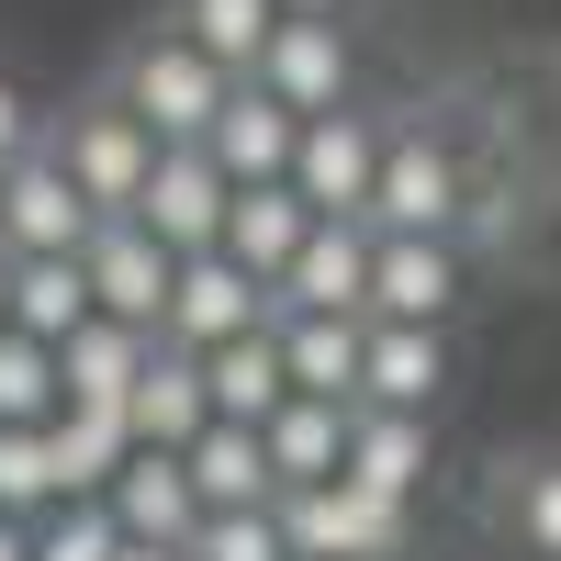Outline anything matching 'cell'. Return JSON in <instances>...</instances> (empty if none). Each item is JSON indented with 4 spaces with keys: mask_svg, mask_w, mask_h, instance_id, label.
I'll return each mask as SVG.
<instances>
[{
    "mask_svg": "<svg viewBox=\"0 0 561 561\" xmlns=\"http://www.w3.org/2000/svg\"><path fill=\"white\" fill-rule=\"evenodd\" d=\"M270 517H280V539H293V561H404L415 550V505L404 494H359L348 472L270 494Z\"/></svg>",
    "mask_w": 561,
    "mask_h": 561,
    "instance_id": "cell-1",
    "label": "cell"
},
{
    "mask_svg": "<svg viewBox=\"0 0 561 561\" xmlns=\"http://www.w3.org/2000/svg\"><path fill=\"white\" fill-rule=\"evenodd\" d=\"M225 90H237V79H225V68L203 57V45H192V34H147V45L124 57L113 102H124L135 124H147L158 147H203V135H214V113H225Z\"/></svg>",
    "mask_w": 561,
    "mask_h": 561,
    "instance_id": "cell-2",
    "label": "cell"
},
{
    "mask_svg": "<svg viewBox=\"0 0 561 561\" xmlns=\"http://www.w3.org/2000/svg\"><path fill=\"white\" fill-rule=\"evenodd\" d=\"M382 147H393V135L370 124L359 102L304 113V135H293V192H304V214L314 225H359L370 214V180H382Z\"/></svg>",
    "mask_w": 561,
    "mask_h": 561,
    "instance_id": "cell-3",
    "label": "cell"
},
{
    "mask_svg": "<svg viewBox=\"0 0 561 561\" xmlns=\"http://www.w3.org/2000/svg\"><path fill=\"white\" fill-rule=\"evenodd\" d=\"M45 147H57V169L79 180V203L102 214V225H113V214H135V192H147V169H158V135L135 124L113 90H102V102H79L57 135H45Z\"/></svg>",
    "mask_w": 561,
    "mask_h": 561,
    "instance_id": "cell-4",
    "label": "cell"
},
{
    "mask_svg": "<svg viewBox=\"0 0 561 561\" xmlns=\"http://www.w3.org/2000/svg\"><path fill=\"white\" fill-rule=\"evenodd\" d=\"M460 203H472V180L438 135H393L382 147V180H370V237H460Z\"/></svg>",
    "mask_w": 561,
    "mask_h": 561,
    "instance_id": "cell-5",
    "label": "cell"
},
{
    "mask_svg": "<svg viewBox=\"0 0 561 561\" xmlns=\"http://www.w3.org/2000/svg\"><path fill=\"white\" fill-rule=\"evenodd\" d=\"M90 225L102 214L79 203V180L57 169V147H23L0 169V259H79Z\"/></svg>",
    "mask_w": 561,
    "mask_h": 561,
    "instance_id": "cell-6",
    "label": "cell"
},
{
    "mask_svg": "<svg viewBox=\"0 0 561 561\" xmlns=\"http://www.w3.org/2000/svg\"><path fill=\"white\" fill-rule=\"evenodd\" d=\"M248 325H270V280L259 270H237L225 248H203V259H180L169 270V314H158V337L169 348H225V337H248Z\"/></svg>",
    "mask_w": 561,
    "mask_h": 561,
    "instance_id": "cell-7",
    "label": "cell"
},
{
    "mask_svg": "<svg viewBox=\"0 0 561 561\" xmlns=\"http://www.w3.org/2000/svg\"><path fill=\"white\" fill-rule=\"evenodd\" d=\"M225 203H237V180L203 147H158V169H147V192H135L124 225H147L169 259H203V248H225Z\"/></svg>",
    "mask_w": 561,
    "mask_h": 561,
    "instance_id": "cell-8",
    "label": "cell"
},
{
    "mask_svg": "<svg viewBox=\"0 0 561 561\" xmlns=\"http://www.w3.org/2000/svg\"><path fill=\"white\" fill-rule=\"evenodd\" d=\"M248 79L270 90V102H293V113H337L348 102V34H337V12H280Z\"/></svg>",
    "mask_w": 561,
    "mask_h": 561,
    "instance_id": "cell-9",
    "label": "cell"
},
{
    "mask_svg": "<svg viewBox=\"0 0 561 561\" xmlns=\"http://www.w3.org/2000/svg\"><path fill=\"white\" fill-rule=\"evenodd\" d=\"M79 270H90V314H113V325H147L158 337V314H169V248L147 237V225H90V248H79Z\"/></svg>",
    "mask_w": 561,
    "mask_h": 561,
    "instance_id": "cell-10",
    "label": "cell"
},
{
    "mask_svg": "<svg viewBox=\"0 0 561 561\" xmlns=\"http://www.w3.org/2000/svg\"><path fill=\"white\" fill-rule=\"evenodd\" d=\"M460 304V237H370V304L382 325H449Z\"/></svg>",
    "mask_w": 561,
    "mask_h": 561,
    "instance_id": "cell-11",
    "label": "cell"
},
{
    "mask_svg": "<svg viewBox=\"0 0 561 561\" xmlns=\"http://www.w3.org/2000/svg\"><path fill=\"white\" fill-rule=\"evenodd\" d=\"M337 472L359 494H404V505H427V472H438V438H427V415H404V404H348V460Z\"/></svg>",
    "mask_w": 561,
    "mask_h": 561,
    "instance_id": "cell-12",
    "label": "cell"
},
{
    "mask_svg": "<svg viewBox=\"0 0 561 561\" xmlns=\"http://www.w3.org/2000/svg\"><path fill=\"white\" fill-rule=\"evenodd\" d=\"M370 304V225H314L293 270L270 280V314H359Z\"/></svg>",
    "mask_w": 561,
    "mask_h": 561,
    "instance_id": "cell-13",
    "label": "cell"
},
{
    "mask_svg": "<svg viewBox=\"0 0 561 561\" xmlns=\"http://www.w3.org/2000/svg\"><path fill=\"white\" fill-rule=\"evenodd\" d=\"M438 393H449V325H382V314H370V337H359V404L438 415Z\"/></svg>",
    "mask_w": 561,
    "mask_h": 561,
    "instance_id": "cell-14",
    "label": "cell"
},
{
    "mask_svg": "<svg viewBox=\"0 0 561 561\" xmlns=\"http://www.w3.org/2000/svg\"><path fill=\"white\" fill-rule=\"evenodd\" d=\"M124 427H135V449H192V438L214 427L203 359L158 337V348H147V370H135V393H124Z\"/></svg>",
    "mask_w": 561,
    "mask_h": 561,
    "instance_id": "cell-15",
    "label": "cell"
},
{
    "mask_svg": "<svg viewBox=\"0 0 561 561\" xmlns=\"http://www.w3.org/2000/svg\"><path fill=\"white\" fill-rule=\"evenodd\" d=\"M293 135H304V113L270 102L259 79H237V90H225V113H214V135H203V158H214L225 180H293Z\"/></svg>",
    "mask_w": 561,
    "mask_h": 561,
    "instance_id": "cell-16",
    "label": "cell"
},
{
    "mask_svg": "<svg viewBox=\"0 0 561 561\" xmlns=\"http://www.w3.org/2000/svg\"><path fill=\"white\" fill-rule=\"evenodd\" d=\"M102 505H113L124 539H158V550H180L203 528V494H192V472H180V449H135L124 472L102 483Z\"/></svg>",
    "mask_w": 561,
    "mask_h": 561,
    "instance_id": "cell-17",
    "label": "cell"
},
{
    "mask_svg": "<svg viewBox=\"0 0 561 561\" xmlns=\"http://www.w3.org/2000/svg\"><path fill=\"white\" fill-rule=\"evenodd\" d=\"M259 449H270V483L293 494V483H337V460H348V404H325V393H280L259 415Z\"/></svg>",
    "mask_w": 561,
    "mask_h": 561,
    "instance_id": "cell-18",
    "label": "cell"
},
{
    "mask_svg": "<svg viewBox=\"0 0 561 561\" xmlns=\"http://www.w3.org/2000/svg\"><path fill=\"white\" fill-rule=\"evenodd\" d=\"M304 237H314V214H304L293 180H237V203H225V259H237V270L280 280Z\"/></svg>",
    "mask_w": 561,
    "mask_h": 561,
    "instance_id": "cell-19",
    "label": "cell"
},
{
    "mask_svg": "<svg viewBox=\"0 0 561 561\" xmlns=\"http://www.w3.org/2000/svg\"><path fill=\"white\" fill-rule=\"evenodd\" d=\"M270 325H280V370H293V393L359 404V337H370V314H270Z\"/></svg>",
    "mask_w": 561,
    "mask_h": 561,
    "instance_id": "cell-20",
    "label": "cell"
},
{
    "mask_svg": "<svg viewBox=\"0 0 561 561\" xmlns=\"http://www.w3.org/2000/svg\"><path fill=\"white\" fill-rule=\"evenodd\" d=\"M203 393H214L225 427H259V415L293 393V370H280V325H248V337L203 348Z\"/></svg>",
    "mask_w": 561,
    "mask_h": 561,
    "instance_id": "cell-21",
    "label": "cell"
},
{
    "mask_svg": "<svg viewBox=\"0 0 561 561\" xmlns=\"http://www.w3.org/2000/svg\"><path fill=\"white\" fill-rule=\"evenodd\" d=\"M147 325H113V314H90L79 337H57V382H68V404H124L135 393V370H147Z\"/></svg>",
    "mask_w": 561,
    "mask_h": 561,
    "instance_id": "cell-22",
    "label": "cell"
},
{
    "mask_svg": "<svg viewBox=\"0 0 561 561\" xmlns=\"http://www.w3.org/2000/svg\"><path fill=\"white\" fill-rule=\"evenodd\" d=\"M45 449H57V483L68 494H102L135 460V427H124V404H57V415H45Z\"/></svg>",
    "mask_w": 561,
    "mask_h": 561,
    "instance_id": "cell-23",
    "label": "cell"
},
{
    "mask_svg": "<svg viewBox=\"0 0 561 561\" xmlns=\"http://www.w3.org/2000/svg\"><path fill=\"white\" fill-rule=\"evenodd\" d=\"M180 472H192L203 517H214V505H270V494H280V483H270V449H259V427H225V415H214V427H203L192 449H180Z\"/></svg>",
    "mask_w": 561,
    "mask_h": 561,
    "instance_id": "cell-24",
    "label": "cell"
},
{
    "mask_svg": "<svg viewBox=\"0 0 561 561\" xmlns=\"http://www.w3.org/2000/svg\"><path fill=\"white\" fill-rule=\"evenodd\" d=\"M12 325L45 337V348L79 337V325H90V270L79 259H12Z\"/></svg>",
    "mask_w": 561,
    "mask_h": 561,
    "instance_id": "cell-25",
    "label": "cell"
},
{
    "mask_svg": "<svg viewBox=\"0 0 561 561\" xmlns=\"http://www.w3.org/2000/svg\"><path fill=\"white\" fill-rule=\"evenodd\" d=\"M270 23H280V0H180V12H169V34H192L225 79H248V68H259Z\"/></svg>",
    "mask_w": 561,
    "mask_h": 561,
    "instance_id": "cell-26",
    "label": "cell"
},
{
    "mask_svg": "<svg viewBox=\"0 0 561 561\" xmlns=\"http://www.w3.org/2000/svg\"><path fill=\"white\" fill-rule=\"evenodd\" d=\"M57 404H68L57 348H45V337H23V325H0V427H45Z\"/></svg>",
    "mask_w": 561,
    "mask_h": 561,
    "instance_id": "cell-27",
    "label": "cell"
},
{
    "mask_svg": "<svg viewBox=\"0 0 561 561\" xmlns=\"http://www.w3.org/2000/svg\"><path fill=\"white\" fill-rule=\"evenodd\" d=\"M505 528H517L528 561H561V449H539V460L505 472Z\"/></svg>",
    "mask_w": 561,
    "mask_h": 561,
    "instance_id": "cell-28",
    "label": "cell"
},
{
    "mask_svg": "<svg viewBox=\"0 0 561 561\" xmlns=\"http://www.w3.org/2000/svg\"><path fill=\"white\" fill-rule=\"evenodd\" d=\"M45 505H68L57 483V449H45V427H0V517H45Z\"/></svg>",
    "mask_w": 561,
    "mask_h": 561,
    "instance_id": "cell-29",
    "label": "cell"
},
{
    "mask_svg": "<svg viewBox=\"0 0 561 561\" xmlns=\"http://www.w3.org/2000/svg\"><path fill=\"white\" fill-rule=\"evenodd\" d=\"M180 561H293V539H280L270 505H214V517L180 539Z\"/></svg>",
    "mask_w": 561,
    "mask_h": 561,
    "instance_id": "cell-30",
    "label": "cell"
},
{
    "mask_svg": "<svg viewBox=\"0 0 561 561\" xmlns=\"http://www.w3.org/2000/svg\"><path fill=\"white\" fill-rule=\"evenodd\" d=\"M113 550H124V528H113L102 494H68L34 517V561H113Z\"/></svg>",
    "mask_w": 561,
    "mask_h": 561,
    "instance_id": "cell-31",
    "label": "cell"
},
{
    "mask_svg": "<svg viewBox=\"0 0 561 561\" xmlns=\"http://www.w3.org/2000/svg\"><path fill=\"white\" fill-rule=\"evenodd\" d=\"M23 147H45V113L23 102V79H12V68H0V169H12Z\"/></svg>",
    "mask_w": 561,
    "mask_h": 561,
    "instance_id": "cell-32",
    "label": "cell"
},
{
    "mask_svg": "<svg viewBox=\"0 0 561 561\" xmlns=\"http://www.w3.org/2000/svg\"><path fill=\"white\" fill-rule=\"evenodd\" d=\"M0 561H34V528L23 517H0Z\"/></svg>",
    "mask_w": 561,
    "mask_h": 561,
    "instance_id": "cell-33",
    "label": "cell"
},
{
    "mask_svg": "<svg viewBox=\"0 0 561 561\" xmlns=\"http://www.w3.org/2000/svg\"><path fill=\"white\" fill-rule=\"evenodd\" d=\"M113 561H180V550H158V539H124V550H113Z\"/></svg>",
    "mask_w": 561,
    "mask_h": 561,
    "instance_id": "cell-34",
    "label": "cell"
},
{
    "mask_svg": "<svg viewBox=\"0 0 561 561\" xmlns=\"http://www.w3.org/2000/svg\"><path fill=\"white\" fill-rule=\"evenodd\" d=\"M0 325H12V259H0Z\"/></svg>",
    "mask_w": 561,
    "mask_h": 561,
    "instance_id": "cell-35",
    "label": "cell"
},
{
    "mask_svg": "<svg viewBox=\"0 0 561 561\" xmlns=\"http://www.w3.org/2000/svg\"><path fill=\"white\" fill-rule=\"evenodd\" d=\"M280 12H337V0H280Z\"/></svg>",
    "mask_w": 561,
    "mask_h": 561,
    "instance_id": "cell-36",
    "label": "cell"
},
{
    "mask_svg": "<svg viewBox=\"0 0 561 561\" xmlns=\"http://www.w3.org/2000/svg\"><path fill=\"white\" fill-rule=\"evenodd\" d=\"M404 561H427V550H404Z\"/></svg>",
    "mask_w": 561,
    "mask_h": 561,
    "instance_id": "cell-37",
    "label": "cell"
}]
</instances>
